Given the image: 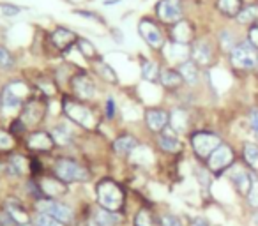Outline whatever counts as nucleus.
Here are the masks:
<instances>
[{
    "label": "nucleus",
    "instance_id": "nucleus-19",
    "mask_svg": "<svg viewBox=\"0 0 258 226\" xmlns=\"http://www.w3.org/2000/svg\"><path fill=\"white\" fill-rule=\"evenodd\" d=\"M138 141L135 136L131 134H124V136H118L117 140L113 141V150L117 152L118 156H127L137 148Z\"/></svg>",
    "mask_w": 258,
    "mask_h": 226
},
{
    "label": "nucleus",
    "instance_id": "nucleus-45",
    "mask_svg": "<svg viewBox=\"0 0 258 226\" xmlns=\"http://www.w3.org/2000/svg\"><path fill=\"white\" fill-rule=\"evenodd\" d=\"M115 113H117V111H115V101L110 97V99L106 101V117L108 119H113Z\"/></svg>",
    "mask_w": 258,
    "mask_h": 226
},
{
    "label": "nucleus",
    "instance_id": "nucleus-13",
    "mask_svg": "<svg viewBox=\"0 0 258 226\" xmlns=\"http://www.w3.org/2000/svg\"><path fill=\"white\" fill-rule=\"evenodd\" d=\"M51 41H53V44L58 50L66 51V50H69L73 44H76L78 36H76L75 32H71V30L64 29V27H57V29L53 30V34H51Z\"/></svg>",
    "mask_w": 258,
    "mask_h": 226
},
{
    "label": "nucleus",
    "instance_id": "nucleus-11",
    "mask_svg": "<svg viewBox=\"0 0 258 226\" xmlns=\"http://www.w3.org/2000/svg\"><path fill=\"white\" fill-rule=\"evenodd\" d=\"M170 120V113H166L161 108H152V110H147L145 113V124L147 127L152 131V133H161V131L166 129Z\"/></svg>",
    "mask_w": 258,
    "mask_h": 226
},
{
    "label": "nucleus",
    "instance_id": "nucleus-23",
    "mask_svg": "<svg viewBox=\"0 0 258 226\" xmlns=\"http://www.w3.org/2000/svg\"><path fill=\"white\" fill-rule=\"evenodd\" d=\"M179 72L184 82L189 83V85H195V83L198 82V76H200L198 65L191 60H186V62H182V64H179Z\"/></svg>",
    "mask_w": 258,
    "mask_h": 226
},
{
    "label": "nucleus",
    "instance_id": "nucleus-5",
    "mask_svg": "<svg viewBox=\"0 0 258 226\" xmlns=\"http://www.w3.org/2000/svg\"><path fill=\"white\" fill-rule=\"evenodd\" d=\"M191 145H193V150H195V154H197L198 158L209 159L212 152H214L216 148L221 145V140H219L218 134L205 133V131H202V133L193 134V138H191Z\"/></svg>",
    "mask_w": 258,
    "mask_h": 226
},
{
    "label": "nucleus",
    "instance_id": "nucleus-32",
    "mask_svg": "<svg viewBox=\"0 0 258 226\" xmlns=\"http://www.w3.org/2000/svg\"><path fill=\"white\" fill-rule=\"evenodd\" d=\"M9 170H11L15 175H23V173L27 172V159L18 154L11 156V159H9Z\"/></svg>",
    "mask_w": 258,
    "mask_h": 226
},
{
    "label": "nucleus",
    "instance_id": "nucleus-46",
    "mask_svg": "<svg viewBox=\"0 0 258 226\" xmlns=\"http://www.w3.org/2000/svg\"><path fill=\"white\" fill-rule=\"evenodd\" d=\"M191 226H209V224H207V221H205V219L195 217L193 221H191Z\"/></svg>",
    "mask_w": 258,
    "mask_h": 226
},
{
    "label": "nucleus",
    "instance_id": "nucleus-21",
    "mask_svg": "<svg viewBox=\"0 0 258 226\" xmlns=\"http://www.w3.org/2000/svg\"><path fill=\"white\" fill-rule=\"evenodd\" d=\"M120 217L117 215V212H111V210H106V208H97L94 212V222L97 226H117Z\"/></svg>",
    "mask_w": 258,
    "mask_h": 226
},
{
    "label": "nucleus",
    "instance_id": "nucleus-44",
    "mask_svg": "<svg viewBox=\"0 0 258 226\" xmlns=\"http://www.w3.org/2000/svg\"><path fill=\"white\" fill-rule=\"evenodd\" d=\"M249 43L253 44V46H258V23L251 25V29H249Z\"/></svg>",
    "mask_w": 258,
    "mask_h": 226
},
{
    "label": "nucleus",
    "instance_id": "nucleus-26",
    "mask_svg": "<svg viewBox=\"0 0 258 226\" xmlns=\"http://www.w3.org/2000/svg\"><path fill=\"white\" fill-rule=\"evenodd\" d=\"M237 20H239L242 25H254L258 22V6H249V8L242 9V11L237 15Z\"/></svg>",
    "mask_w": 258,
    "mask_h": 226
},
{
    "label": "nucleus",
    "instance_id": "nucleus-43",
    "mask_svg": "<svg viewBox=\"0 0 258 226\" xmlns=\"http://www.w3.org/2000/svg\"><path fill=\"white\" fill-rule=\"evenodd\" d=\"M161 226H182V222L179 221V217L175 215H165L161 219Z\"/></svg>",
    "mask_w": 258,
    "mask_h": 226
},
{
    "label": "nucleus",
    "instance_id": "nucleus-24",
    "mask_svg": "<svg viewBox=\"0 0 258 226\" xmlns=\"http://www.w3.org/2000/svg\"><path fill=\"white\" fill-rule=\"evenodd\" d=\"M41 193L48 194V196H58V194L66 193V186L60 179H44L41 182Z\"/></svg>",
    "mask_w": 258,
    "mask_h": 226
},
{
    "label": "nucleus",
    "instance_id": "nucleus-6",
    "mask_svg": "<svg viewBox=\"0 0 258 226\" xmlns=\"http://www.w3.org/2000/svg\"><path fill=\"white\" fill-rule=\"evenodd\" d=\"M138 34H140V37L152 48V50H161L163 44H165L163 32L159 30V27L149 18L140 20V23H138Z\"/></svg>",
    "mask_w": 258,
    "mask_h": 226
},
{
    "label": "nucleus",
    "instance_id": "nucleus-10",
    "mask_svg": "<svg viewBox=\"0 0 258 226\" xmlns=\"http://www.w3.org/2000/svg\"><path fill=\"white\" fill-rule=\"evenodd\" d=\"M71 89L75 92L76 97L80 99H92L96 96V85H94L92 78L87 74H76L75 78L71 80Z\"/></svg>",
    "mask_w": 258,
    "mask_h": 226
},
{
    "label": "nucleus",
    "instance_id": "nucleus-8",
    "mask_svg": "<svg viewBox=\"0 0 258 226\" xmlns=\"http://www.w3.org/2000/svg\"><path fill=\"white\" fill-rule=\"evenodd\" d=\"M64 110L73 122L80 124V126H83V127H94V115L90 113L89 108H85L83 104L68 99L64 103Z\"/></svg>",
    "mask_w": 258,
    "mask_h": 226
},
{
    "label": "nucleus",
    "instance_id": "nucleus-4",
    "mask_svg": "<svg viewBox=\"0 0 258 226\" xmlns=\"http://www.w3.org/2000/svg\"><path fill=\"white\" fill-rule=\"evenodd\" d=\"M36 207H37V212H43V214L51 215V217L64 222V224H68V222L73 221L71 208H69L68 205L60 203V201L53 200V198H41V200H37Z\"/></svg>",
    "mask_w": 258,
    "mask_h": 226
},
{
    "label": "nucleus",
    "instance_id": "nucleus-31",
    "mask_svg": "<svg viewBox=\"0 0 258 226\" xmlns=\"http://www.w3.org/2000/svg\"><path fill=\"white\" fill-rule=\"evenodd\" d=\"M135 226H159V224L156 222V219L151 210L142 208V210H138L137 217H135Z\"/></svg>",
    "mask_w": 258,
    "mask_h": 226
},
{
    "label": "nucleus",
    "instance_id": "nucleus-41",
    "mask_svg": "<svg viewBox=\"0 0 258 226\" xmlns=\"http://www.w3.org/2000/svg\"><path fill=\"white\" fill-rule=\"evenodd\" d=\"M0 11H2V15H6V16H15L20 13V8L18 6H11V4H2L0 6Z\"/></svg>",
    "mask_w": 258,
    "mask_h": 226
},
{
    "label": "nucleus",
    "instance_id": "nucleus-20",
    "mask_svg": "<svg viewBox=\"0 0 258 226\" xmlns=\"http://www.w3.org/2000/svg\"><path fill=\"white\" fill-rule=\"evenodd\" d=\"M232 182L233 186L237 187V191L242 194H247L251 187V173H247L246 170L242 168H235L232 173Z\"/></svg>",
    "mask_w": 258,
    "mask_h": 226
},
{
    "label": "nucleus",
    "instance_id": "nucleus-25",
    "mask_svg": "<svg viewBox=\"0 0 258 226\" xmlns=\"http://www.w3.org/2000/svg\"><path fill=\"white\" fill-rule=\"evenodd\" d=\"M240 6H242V2L240 0H219L218 2V8L219 11L223 13V15L226 16H237L242 9H240Z\"/></svg>",
    "mask_w": 258,
    "mask_h": 226
},
{
    "label": "nucleus",
    "instance_id": "nucleus-16",
    "mask_svg": "<svg viewBox=\"0 0 258 226\" xmlns=\"http://www.w3.org/2000/svg\"><path fill=\"white\" fill-rule=\"evenodd\" d=\"M212 60V48L207 41H198L193 46V62L197 65H209Z\"/></svg>",
    "mask_w": 258,
    "mask_h": 226
},
{
    "label": "nucleus",
    "instance_id": "nucleus-14",
    "mask_svg": "<svg viewBox=\"0 0 258 226\" xmlns=\"http://www.w3.org/2000/svg\"><path fill=\"white\" fill-rule=\"evenodd\" d=\"M43 117H44L43 103H39L37 99H30L29 103L25 104V110H23V115H22L23 124H25V126H29V124H37Z\"/></svg>",
    "mask_w": 258,
    "mask_h": 226
},
{
    "label": "nucleus",
    "instance_id": "nucleus-47",
    "mask_svg": "<svg viewBox=\"0 0 258 226\" xmlns=\"http://www.w3.org/2000/svg\"><path fill=\"white\" fill-rule=\"evenodd\" d=\"M2 172H4V166L0 165V175H2Z\"/></svg>",
    "mask_w": 258,
    "mask_h": 226
},
{
    "label": "nucleus",
    "instance_id": "nucleus-7",
    "mask_svg": "<svg viewBox=\"0 0 258 226\" xmlns=\"http://www.w3.org/2000/svg\"><path fill=\"white\" fill-rule=\"evenodd\" d=\"M156 15L165 23H177L182 18V2L180 0H159Z\"/></svg>",
    "mask_w": 258,
    "mask_h": 226
},
{
    "label": "nucleus",
    "instance_id": "nucleus-27",
    "mask_svg": "<svg viewBox=\"0 0 258 226\" xmlns=\"http://www.w3.org/2000/svg\"><path fill=\"white\" fill-rule=\"evenodd\" d=\"M159 147L165 152H179L182 145H180V141L173 134H161L159 136Z\"/></svg>",
    "mask_w": 258,
    "mask_h": 226
},
{
    "label": "nucleus",
    "instance_id": "nucleus-12",
    "mask_svg": "<svg viewBox=\"0 0 258 226\" xmlns=\"http://www.w3.org/2000/svg\"><path fill=\"white\" fill-rule=\"evenodd\" d=\"M172 41L177 44H189L195 37V29L189 22H177L175 25L172 27Z\"/></svg>",
    "mask_w": 258,
    "mask_h": 226
},
{
    "label": "nucleus",
    "instance_id": "nucleus-30",
    "mask_svg": "<svg viewBox=\"0 0 258 226\" xmlns=\"http://www.w3.org/2000/svg\"><path fill=\"white\" fill-rule=\"evenodd\" d=\"M170 124L175 131H184L187 127V117L182 110H175L170 113Z\"/></svg>",
    "mask_w": 258,
    "mask_h": 226
},
{
    "label": "nucleus",
    "instance_id": "nucleus-3",
    "mask_svg": "<svg viewBox=\"0 0 258 226\" xmlns=\"http://www.w3.org/2000/svg\"><path fill=\"white\" fill-rule=\"evenodd\" d=\"M230 60L232 65L237 69H253L258 64V55L254 46L249 41H244V43L237 44L235 48L230 53Z\"/></svg>",
    "mask_w": 258,
    "mask_h": 226
},
{
    "label": "nucleus",
    "instance_id": "nucleus-29",
    "mask_svg": "<svg viewBox=\"0 0 258 226\" xmlns=\"http://www.w3.org/2000/svg\"><path fill=\"white\" fill-rule=\"evenodd\" d=\"M244 159L253 170H258V145L246 143L244 145Z\"/></svg>",
    "mask_w": 258,
    "mask_h": 226
},
{
    "label": "nucleus",
    "instance_id": "nucleus-2",
    "mask_svg": "<svg viewBox=\"0 0 258 226\" xmlns=\"http://www.w3.org/2000/svg\"><path fill=\"white\" fill-rule=\"evenodd\" d=\"M53 170H55V175H57V179H60L64 184L83 182V180L89 179V172H87L85 166L78 165L76 161L68 159V158L57 159Z\"/></svg>",
    "mask_w": 258,
    "mask_h": 226
},
{
    "label": "nucleus",
    "instance_id": "nucleus-28",
    "mask_svg": "<svg viewBox=\"0 0 258 226\" xmlns=\"http://www.w3.org/2000/svg\"><path fill=\"white\" fill-rule=\"evenodd\" d=\"M76 46H78V50L82 51V55H83L85 58H89V60H96V58H97L96 46H94V44L90 43L89 39H83V37H78V41H76Z\"/></svg>",
    "mask_w": 258,
    "mask_h": 226
},
{
    "label": "nucleus",
    "instance_id": "nucleus-40",
    "mask_svg": "<svg viewBox=\"0 0 258 226\" xmlns=\"http://www.w3.org/2000/svg\"><path fill=\"white\" fill-rule=\"evenodd\" d=\"M0 226H20V224L8 214V212L2 210L0 212Z\"/></svg>",
    "mask_w": 258,
    "mask_h": 226
},
{
    "label": "nucleus",
    "instance_id": "nucleus-33",
    "mask_svg": "<svg viewBox=\"0 0 258 226\" xmlns=\"http://www.w3.org/2000/svg\"><path fill=\"white\" fill-rule=\"evenodd\" d=\"M161 74L159 72V65L152 60H142V76L145 80H156Z\"/></svg>",
    "mask_w": 258,
    "mask_h": 226
},
{
    "label": "nucleus",
    "instance_id": "nucleus-37",
    "mask_svg": "<svg viewBox=\"0 0 258 226\" xmlns=\"http://www.w3.org/2000/svg\"><path fill=\"white\" fill-rule=\"evenodd\" d=\"M247 201L253 208H258V177L251 173V187L247 191Z\"/></svg>",
    "mask_w": 258,
    "mask_h": 226
},
{
    "label": "nucleus",
    "instance_id": "nucleus-17",
    "mask_svg": "<svg viewBox=\"0 0 258 226\" xmlns=\"http://www.w3.org/2000/svg\"><path fill=\"white\" fill-rule=\"evenodd\" d=\"M53 138H51V134L48 133H43V131H39V133H34L29 136V140H27V145H29L32 150H50L51 147H53Z\"/></svg>",
    "mask_w": 258,
    "mask_h": 226
},
{
    "label": "nucleus",
    "instance_id": "nucleus-35",
    "mask_svg": "<svg viewBox=\"0 0 258 226\" xmlns=\"http://www.w3.org/2000/svg\"><path fill=\"white\" fill-rule=\"evenodd\" d=\"M51 138L57 145H69L71 143V134L68 133V129L62 126H57L51 129Z\"/></svg>",
    "mask_w": 258,
    "mask_h": 226
},
{
    "label": "nucleus",
    "instance_id": "nucleus-22",
    "mask_svg": "<svg viewBox=\"0 0 258 226\" xmlns=\"http://www.w3.org/2000/svg\"><path fill=\"white\" fill-rule=\"evenodd\" d=\"M159 82H161L166 89L173 90V89H179L184 83V80H182V76H180V72L175 71V69H163L161 74H159Z\"/></svg>",
    "mask_w": 258,
    "mask_h": 226
},
{
    "label": "nucleus",
    "instance_id": "nucleus-15",
    "mask_svg": "<svg viewBox=\"0 0 258 226\" xmlns=\"http://www.w3.org/2000/svg\"><path fill=\"white\" fill-rule=\"evenodd\" d=\"M0 104H2L4 110L9 111V110H16V108H20L23 104V101H22V96H20V94L16 92L11 85H8V87L2 89V94H0Z\"/></svg>",
    "mask_w": 258,
    "mask_h": 226
},
{
    "label": "nucleus",
    "instance_id": "nucleus-42",
    "mask_svg": "<svg viewBox=\"0 0 258 226\" xmlns=\"http://www.w3.org/2000/svg\"><path fill=\"white\" fill-rule=\"evenodd\" d=\"M249 124H251V129L254 131V134L258 136V108H253L249 113Z\"/></svg>",
    "mask_w": 258,
    "mask_h": 226
},
{
    "label": "nucleus",
    "instance_id": "nucleus-9",
    "mask_svg": "<svg viewBox=\"0 0 258 226\" xmlns=\"http://www.w3.org/2000/svg\"><path fill=\"white\" fill-rule=\"evenodd\" d=\"M232 163H233L232 148H230L228 145L221 143L214 152H212L211 158H209V168H211L212 172L218 173V172H223L225 168H228Z\"/></svg>",
    "mask_w": 258,
    "mask_h": 226
},
{
    "label": "nucleus",
    "instance_id": "nucleus-36",
    "mask_svg": "<svg viewBox=\"0 0 258 226\" xmlns=\"http://www.w3.org/2000/svg\"><path fill=\"white\" fill-rule=\"evenodd\" d=\"M97 74H99L104 82L117 83V76H115V72H113V67H110V65L104 64V62H101V60H99V64H97Z\"/></svg>",
    "mask_w": 258,
    "mask_h": 226
},
{
    "label": "nucleus",
    "instance_id": "nucleus-38",
    "mask_svg": "<svg viewBox=\"0 0 258 226\" xmlns=\"http://www.w3.org/2000/svg\"><path fill=\"white\" fill-rule=\"evenodd\" d=\"M15 65V57L8 48L0 46V69H11Z\"/></svg>",
    "mask_w": 258,
    "mask_h": 226
},
{
    "label": "nucleus",
    "instance_id": "nucleus-1",
    "mask_svg": "<svg viewBox=\"0 0 258 226\" xmlns=\"http://www.w3.org/2000/svg\"><path fill=\"white\" fill-rule=\"evenodd\" d=\"M96 194L97 203L103 208H106V210L117 212L124 205V193L118 187V184L113 182V180H101L96 187Z\"/></svg>",
    "mask_w": 258,
    "mask_h": 226
},
{
    "label": "nucleus",
    "instance_id": "nucleus-34",
    "mask_svg": "<svg viewBox=\"0 0 258 226\" xmlns=\"http://www.w3.org/2000/svg\"><path fill=\"white\" fill-rule=\"evenodd\" d=\"M32 224L34 226H66L64 222L57 221L55 217H51V215H48V214H43V212H37V214L34 215Z\"/></svg>",
    "mask_w": 258,
    "mask_h": 226
},
{
    "label": "nucleus",
    "instance_id": "nucleus-39",
    "mask_svg": "<svg viewBox=\"0 0 258 226\" xmlns=\"http://www.w3.org/2000/svg\"><path fill=\"white\" fill-rule=\"evenodd\" d=\"M15 145V138L13 134L6 133V131H0V150H9Z\"/></svg>",
    "mask_w": 258,
    "mask_h": 226
},
{
    "label": "nucleus",
    "instance_id": "nucleus-18",
    "mask_svg": "<svg viewBox=\"0 0 258 226\" xmlns=\"http://www.w3.org/2000/svg\"><path fill=\"white\" fill-rule=\"evenodd\" d=\"M6 212H8L20 226L29 222V214H27L25 207H23L18 200H8V203H6Z\"/></svg>",
    "mask_w": 258,
    "mask_h": 226
}]
</instances>
